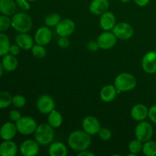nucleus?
<instances>
[{
    "instance_id": "obj_1",
    "label": "nucleus",
    "mask_w": 156,
    "mask_h": 156,
    "mask_svg": "<svg viewBox=\"0 0 156 156\" xmlns=\"http://www.w3.org/2000/svg\"><path fill=\"white\" fill-rule=\"evenodd\" d=\"M68 144L76 152L86 150L91 144V135L84 130H75L69 136Z\"/></svg>"
},
{
    "instance_id": "obj_2",
    "label": "nucleus",
    "mask_w": 156,
    "mask_h": 156,
    "mask_svg": "<svg viewBox=\"0 0 156 156\" xmlns=\"http://www.w3.org/2000/svg\"><path fill=\"white\" fill-rule=\"evenodd\" d=\"M33 26V21L28 14L25 12L15 13L12 18V27L18 33H27Z\"/></svg>"
},
{
    "instance_id": "obj_3",
    "label": "nucleus",
    "mask_w": 156,
    "mask_h": 156,
    "mask_svg": "<svg viewBox=\"0 0 156 156\" xmlns=\"http://www.w3.org/2000/svg\"><path fill=\"white\" fill-rule=\"evenodd\" d=\"M136 83L135 76L128 73H120L114 79V86L117 88V94L132 91L136 88Z\"/></svg>"
},
{
    "instance_id": "obj_4",
    "label": "nucleus",
    "mask_w": 156,
    "mask_h": 156,
    "mask_svg": "<svg viewBox=\"0 0 156 156\" xmlns=\"http://www.w3.org/2000/svg\"><path fill=\"white\" fill-rule=\"evenodd\" d=\"M54 136V128L48 123L38 125L34 132L35 140L41 146H47L53 143Z\"/></svg>"
},
{
    "instance_id": "obj_5",
    "label": "nucleus",
    "mask_w": 156,
    "mask_h": 156,
    "mask_svg": "<svg viewBox=\"0 0 156 156\" xmlns=\"http://www.w3.org/2000/svg\"><path fill=\"white\" fill-rule=\"evenodd\" d=\"M18 133L24 136H29L34 133L38 125L33 117H21L17 122H15Z\"/></svg>"
},
{
    "instance_id": "obj_6",
    "label": "nucleus",
    "mask_w": 156,
    "mask_h": 156,
    "mask_svg": "<svg viewBox=\"0 0 156 156\" xmlns=\"http://www.w3.org/2000/svg\"><path fill=\"white\" fill-rule=\"evenodd\" d=\"M153 127L147 121H140L135 128V135L137 140L144 143L149 141L153 136Z\"/></svg>"
},
{
    "instance_id": "obj_7",
    "label": "nucleus",
    "mask_w": 156,
    "mask_h": 156,
    "mask_svg": "<svg viewBox=\"0 0 156 156\" xmlns=\"http://www.w3.org/2000/svg\"><path fill=\"white\" fill-rule=\"evenodd\" d=\"M112 30L117 39L122 41L130 39L134 34V29L133 26L126 22L117 23Z\"/></svg>"
},
{
    "instance_id": "obj_8",
    "label": "nucleus",
    "mask_w": 156,
    "mask_h": 156,
    "mask_svg": "<svg viewBox=\"0 0 156 156\" xmlns=\"http://www.w3.org/2000/svg\"><path fill=\"white\" fill-rule=\"evenodd\" d=\"M37 110L43 114H48L55 109V101L51 96L43 94L37 101Z\"/></svg>"
},
{
    "instance_id": "obj_9",
    "label": "nucleus",
    "mask_w": 156,
    "mask_h": 156,
    "mask_svg": "<svg viewBox=\"0 0 156 156\" xmlns=\"http://www.w3.org/2000/svg\"><path fill=\"white\" fill-rule=\"evenodd\" d=\"M117 37L113 32L105 31L101 34L98 36L97 42L99 47L103 50H110L113 48L117 44Z\"/></svg>"
},
{
    "instance_id": "obj_10",
    "label": "nucleus",
    "mask_w": 156,
    "mask_h": 156,
    "mask_svg": "<svg viewBox=\"0 0 156 156\" xmlns=\"http://www.w3.org/2000/svg\"><path fill=\"white\" fill-rule=\"evenodd\" d=\"M82 129L89 135L93 136L98 133L101 128L99 120L93 116H88L82 120Z\"/></svg>"
},
{
    "instance_id": "obj_11",
    "label": "nucleus",
    "mask_w": 156,
    "mask_h": 156,
    "mask_svg": "<svg viewBox=\"0 0 156 156\" xmlns=\"http://www.w3.org/2000/svg\"><path fill=\"white\" fill-rule=\"evenodd\" d=\"M76 30V24L69 18L62 19L56 27V32L59 37H69Z\"/></svg>"
},
{
    "instance_id": "obj_12",
    "label": "nucleus",
    "mask_w": 156,
    "mask_h": 156,
    "mask_svg": "<svg viewBox=\"0 0 156 156\" xmlns=\"http://www.w3.org/2000/svg\"><path fill=\"white\" fill-rule=\"evenodd\" d=\"M142 68L148 74L156 73V51H149L142 59Z\"/></svg>"
},
{
    "instance_id": "obj_13",
    "label": "nucleus",
    "mask_w": 156,
    "mask_h": 156,
    "mask_svg": "<svg viewBox=\"0 0 156 156\" xmlns=\"http://www.w3.org/2000/svg\"><path fill=\"white\" fill-rule=\"evenodd\" d=\"M39 145L36 140H26L20 146V152L24 156H35L39 152Z\"/></svg>"
},
{
    "instance_id": "obj_14",
    "label": "nucleus",
    "mask_w": 156,
    "mask_h": 156,
    "mask_svg": "<svg viewBox=\"0 0 156 156\" xmlns=\"http://www.w3.org/2000/svg\"><path fill=\"white\" fill-rule=\"evenodd\" d=\"M52 39V31L47 26H42L36 30L34 34V41L36 44L46 46Z\"/></svg>"
},
{
    "instance_id": "obj_15",
    "label": "nucleus",
    "mask_w": 156,
    "mask_h": 156,
    "mask_svg": "<svg viewBox=\"0 0 156 156\" xmlns=\"http://www.w3.org/2000/svg\"><path fill=\"white\" fill-rule=\"evenodd\" d=\"M99 24H100L101 27L105 31H109V30H113L114 26L117 24L115 15L113 12L107 11L106 12L101 15Z\"/></svg>"
},
{
    "instance_id": "obj_16",
    "label": "nucleus",
    "mask_w": 156,
    "mask_h": 156,
    "mask_svg": "<svg viewBox=\"0 0 156 156\" xmlns=\"http://www.w3.org/2000/svg\"><path fill=\"white\" fill-rule=\"evenodd\" d=\"M18 133L16 125L12 122H6L0 128V137L3 140H12Z\"/></svg>"
},
{
    "instance_id": "obj_17",
    "label": "nucleus",
    "mask_w": 156,
    "mask_h": 156,
    "mask_svg": "<svg viewBox=\"0 0 156 156\" xmlns=\"http://www.w3.org/2000/svg\"><path fill=\"white\" fill-rule=\"evenodd\" d=\"M109 7L108 0H92L89 5V11L94 15H101L108 11Z\"/></svg>"
},
{
    "instance_id": "obj_18",
    "label": "nucleus",
    "mask_w": 156,
    "mask_h": 156,
    "mask_svg": "<svg viewBox=\"0 0 156 156\" xmlns=\"http://www.w3.org/2000/svg\"><path fill=\"white\" fill-rule=\"evenodd\" d=\"M149 114V109L143 104H137L134 105L130 111V115L136 121H143L146 120Z\"/></svg>"
},
{
    "instance_id": "obj_19",
    "label": "nucleus",
    "mask_w": 156,
    "mask_h": 156,
    "mask_svg": "<svg viewBox=\"0 0 156 156\" xmlns=\"http://www.w3.org/2000/svg\"><path fill=\"white\" fill-rule=\"evenodd\" d=\"M18 151V146L12 140H4L0 144V156H15Z\"/></svg>"
},
{
    "instance_id": "obj_20",
    "label": "nucleus",
    "mask_w": 156,
    "mask_h": 156,
    "mask_svg": "<svg viewBox=\"0 0 156 156\" xmlns=\"http://www.w3.org/2000/svg\"><path fill=\"white\" fill-rule=\"evenodd\" d=\"M117 90L114 85H108L104 86L100 91V98L103 101L110 103L116 98Z\"/></svg>"
},
{
    "instance_id": "obj_21",
    "label": "nucleus",
    "mask_w": 156,
    "mask_h": 156,
    "mask_svg": "<svg viewBox=\"0 0 156 156\" xmlns=\"http://www.w3.org/2000/svg\"><path fill=\"white\" fill-rule=\"evenodd\" d=\"M15 43L20 48L25 50H31L34 44V40L31 36L27 34V33H19V34L15 37Z\"/></svg>"
},
{
    "instance_id": "obj_22",
    "label": "nucleus",
    "mask_w": 156,
    "mask_h": 156,
    "mask_svg": "<svg viewBox=\"0 0 156 156\" xmlns=\"http://www.w3.org/2000/svg\"><path fill=\"white\" fill-rule=\"evenodd\" d=\"M17 3L15 0H0V12L2 15L13 16L17 12Z\"/></svg>"
},
{
    "instance_id": "obj_23",
    "label": "nucleus",
    "mask_w": 156,
    "mask_h": 156,
    "mask_svg": "<svg viewBox=\"0 0 156 156\" xmlns=\"http://www.w3.org/2000/svg\"><path fill=\"white\" fill-rule=\"evenodd\" d=\"M2 64L5 71L12 73L18 68V59L15 57V56L11 54V53H8V54L2 56Z\"/></svg>"
},
{
    "instance_id": "obj_24",
    "label": "nucleus",
    "mask_w": 156,
    "mask_h": 156,
    "mask_svg": "<svg viewBox=\"0 0 156 156\" xmlns=\"http://www.w3.org/2000/svg\"><path fill=\"white\" fill-rule=\"evenodd\" d=\"M48 152L50 156H66L68 149L63 143L53 142L50 144Z\"/></svg>"
},
{
    "instance_id": "obj_25",
    "label": "nucleus",
    "mask_w": 156,
    "mask_h": 156,
    "mask_svg": "<svg viewBox=\"0 0 156 156\" xmlns=\"http://www.w3.org/2000/svg\"><path fill=\"white\" fill-rule=\"evenodd\" d=\"M48 123L54 129L59 128L62 123V116L60 113L56 110H53L50 114H48L47 118Z\"/></svg>"
},
{
    "instance_id": "obj_26",
    "label": "nucleus",
    "mask_w": 156,
    "mask_h": 156,
    "mask_svg": "<svg viewBox=\"0 0 156 156\" xmlns=\"http://www.w3.org/2000/svg\"><path fill=\"white\" fill-rule=\"evenodd\" d=\"M10 47L11 42L9 36L3 32H0V57L9 53Z\"/></svg>"
},
{
    "instance_id": "obj_27",
    "label": "nucleus",
    "mask_w": 156,
    "mask_h": 156,
    "mask_svg": "<svg viewBox=\"0 0 156 156\" xmlns=\"http://www.w3.org/2000/svg\"><path fill=\"white\" fill-rule=\"evenodd\" d=\"M142 152L146 156H156V142L151 140L145 142Z\"/></svg>"
},
{
    "instance_id": "obj_28",
    "label": "nucleus",
    "mask_w": 156,
    "mask_h": 156,
    "mask_svg": "<svg viewBox=\"0 0 156 156\" xmlns=\"http://www.w3.org/2000/svg\"><path fill=\"white\" fill-rule=\"evenodd\" d=\"M12 103V96L5 91H0V110L9 108Z\"/></svg>"
},
{
    "instance_id": "obj_29",
    "label": "nucleus",
    "mask_w": 156,
    "mask_h": 156,
    "mask_svg": "<svg viewBox=\"0 0 156 156\" xmlns=\"http://www.w3.org/2000/svg\"><path fill=\"white\" fill-rule=\"evenodd\" d=\"M61 21L60 15L58 13H52L47 15L44 20V24L46 26L49 27H56L59 21Z\"/></svg>"
},
{
    "instance_id": "obj_30",
    "label": "nucleus",
    "mask_w": 156,
    "mask_h": 156,
    "mask_svg": "<svg viewBox=\"0 0 156 156\" xmlns=\"http://www.w3.org/2000/svg\"><path fill=\"white\" fill-rule=\"evenodd\" d=\"M31 53L37 59H43L47 55V50H46L44 46L41 45V44H35L32 47Z\"/></svg>"
},
{
    "instance_id": "obj_31",
    "label": "nucleus",
    "mask_w": 156,
    "mask_h": 156,
    "mask_svg": "<svg viewBox=\"0 0 156 156\" xmlns=\"http://www.w3.org/2000/svg\"><path fill=\"white\" fill-rule=\"evenodd\" d=\"M143 143H142L141 141H140L137 139L132 140L129 143V146H128L129 152H133V153L136 154V155L140 154L142 152V150H143Z\"/></svg>"
},
{
    "instance_id": "obj_32",
    "label": "nucleus",
    "mask_w": 156,
    "mask_h": 156,
    "mask_svg": "<svg viewBox=\"0 0 156 156\" xmlns=\"http://www.w3.org/2000/svg\"><path fill=\"white\" fill-rule=\"evenodd\" d=\"M12 27V19L7 15H0V32H4Z\"/></svg>"
},
{
    "instance_id": "obj_33",
    "label": "nucleus",
    "mask_w": 156,
    "mask_h": 156,
    "mask_svg": "<svg viewBox=\"0 0 156 156\" xmlns=\"http://www.w3.org/2000/svg\"><path fill=\"white\" fill-rule=\"evenodd\" d=\"M26 98L21 94H16L12 97V103L14 107L17 108H22L26 105Z\"/></svg>"
},
{
    "instance_id": "obj_34",
    "label": "nucleus",
    "mask_w": 156,
    "mask_h": 156,
    "mask_svg": "<svg viewBox=\"0 0 156 156\" xmlns=\"http://www.w3.org/2000/svg\"><path fill=\"white\" fill-rule=\"evenodd\" d=\"M98 136L100 137L101 140H104V141H108L112 136V133L111 131L109 129L105 127H101L98 132Z\"/></svg>"
},
{
    "instance_id": "obj_35",
    "label": "nucleus",
    "mask_w": 156,
    "mask_h": 156,
    "mask_svg": "<svg viewBox=\"0 0 156 156\" xmlns=\"http://www.w3.org/2000/svg\"><path fill=\"white\" fill-rule=\"evenodd\" d=\"M15 2L17 3V5L24 12H27L30 9V2L27 0H15Z\"/></svg>"
},
{
    "instance_id": "obj_36",
    "label": "nucleus",
    "mask_w": 156,
    "mask_h": 156,
    "mask_svg": "<svg viewBox=\"0 0 156 156\" xmlns=\"http://www.w3.org/2000/svg\"><path fill=\"white\" fill-rule=\"evenodd\" d=\"M9 117L11 121L17 122L21 117V113L18 110H12L9 114Z\"/></svg>"
},
{
    "instance_id": "obj_37",
    "label": "nucleus",
    "mask_w": 156,
    "mask_h": 156,
    "mask_svg": "<svg viewBox=\"0 0 156 156\" xmlns=\"http://www.w3.org/2000/svg\"><path fill=\"white\" fill-rule=\"evenodd\" d=\"M58 46L61 48H67L69 46L70 41L68 37H60L57 41Z\"/></svg>"
},
{
    "instance_id": "obj_38",
    "label": "nucleus",
    "mask_w": 156,
    "mask_h": 156,
    "mask_svg": "<svg viewBox=\"0 0 156 156\" xmlns=\"http://www.w3.org/2000/svg\"><path fill=\"white\" fill-rule=\"evenodd\" d=\"M148 117H149L151 121L153 122L155 124H156V105H152V107H150V108L149 109Z\"/></svg>"
},
{
    "instance_id": "obj_39",
    "label": "nucleus",
    "mask_w": 156,
    "mask_h": 156,
    "mask_svg": "<svg viewBox=\"0 0 156 156\" xmlns=\"http://www.w3.org/2000/svg\"><path fill=\"white\" fill-rule=\"evenodd\" d=\"M87 48H88V50L92 52H95L98 50L100 47H99L97 41H91L90 42H88V44H87Z\"/></svg>"
},
{
    "instance_id": "obj_40",
    "label": "nucleus",
    "mask_w": 156,
    "mask_h": 156,
    "mask_svg": "<svg viewBox=\"0 0 156 156\" xmlns=\"http://www.w3.org/2000/svg\"><path fill=\"white\" fill-rule=\"evenodd\" d=\"M20 50H21V48H20L19 46L17 45V44H13V45H11L9 53H11V54L16 56L20 53Z\"/></svg>"
},
{
    "instance_id": "obj_41",
    "label": "nucleus",
    "mask_w": 156,
    "mask_h": 156,
    "mask_svg": "<svg viewBox=\"0 0 156 156\" xmlns=\"http://www.w3.org/2000/svg\"><path fill=\"white\" fill-rule=\"evenodd\" d=\"M135 4L140 7H145L149 3L150 0H133Z\"/></svg>"
},
{
    "instance_id": "obj_42",
    "label": "nucleus",
    "mask_w": 156,
    "mask_h": 156,
    "mask_svg": "<svg viewBox=\"0 0 156 156\" xmlns=\"http://www.w3.org/2000/svg\"><path fill=\"white\" fill-rule=\"evenodd\" d=\"M78 156H94V154L91 152V151H88V149L84 151H81L78 153Z\"/></svg>"
},
{
    "instance_id": "obj_43",
    "label": "nucleus",
    "mask_w": 156,
    "mask_h": 156,
    "mask_svg": "<svg viewBox=\"0 0 156 156\" xmlns=\"http://www.w3.org/2000/svg\"><path fill=\"white\" fill-rule=\"evenodd\" d=\"M3 72H4V69H3L2 64V61H0V77L2 76Z\"/></svg>"
},
{
    "instance_id": "obj_44",
    "label": "nucleus",
    "mask_w": 156,
    "mask_h": 156,
    "mask_svg": "<svg viewBox=\"0 0 156 156\" xmlns=\"http://www.w3.org/2000/svg\"><path fill=\"white\" fill-rule=\"evenodd\" d=\"M120 1L123 3H127L129 2H130L131 0H120Z\"/></svg>"
},
{
    "instance_id": "obj_45",
    "label": "nucleus",
    "mask_w": 156,
    "mask_h": 156,
    "mask_svg": "<svg viewBox=\"0 0 156 156\" xmlns=\"http://www.w3.org/2000/svg\"><path fill=\"white\" fill-rule=\"evenodd\" d=\"M137 155H136V154L133 153V152H129V154H127V156H136Z\"/></svg>"
},
{
    "instance_id": "obj_46",
    "label": "nucleus",
    "mask_w": 156,
    "mask_h": 156,
    "mask_svg": "<svg viewBox=\"0 0 156 156\" xmlns=\"http://www.w3.org/2000/svg\"><path fill=\"white\" fill-rule=\"evenodd\" d=\"M27 1H29L30 2H35V1H37V0H27Z\"/></svg>"
}]
</instances>
